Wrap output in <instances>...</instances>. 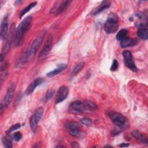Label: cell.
<instances>
[{"label": "cell", "instance_id": "obj_3", "mask_svg": "<svg viewBox=\"0 0 148 148\" xmlns=\"http://www.w3.org/2000/svg\"><path fill=\"white\" fill-rule=\"evenodd\" d=\"M97 105L90 101H76L72 102L69 108V112L72 114L92 112L97 109Z\"/></svg>", "mask_w": 148, "mask_h": 148}, {"label": "cell", "instance_id": "obj_28", "mask_svg": "<svg viewBox=\"0 0 148 148\" xmlns=\"http://www.w3.org/2000/svg\"><path fill=\"white\" fill-rule=\"evenodd\" d=\"M20 127H21V125H20V124H16L13 125V126H12V127L9 128V130H8V132H12V131H15V130H16L20 128Z\"/></svg>", "mask_w": 148, "mask_h": 148}, {"label": "cell", "instance_id": "obj_2", "mask_svg": "<svg viewBox=\"0 0 148 148\" xmlns=\"http://www.w3.org/2000/svg\"><path fill=\"white\" fill-rule=\"evenodd\" d=\"M32 18L31 16L26 17L18 25L13 39V47H19L23 42L24 38L29 29Z\"/></svg>", "mask_w": 148, "mask_h": 148}, {"label": "cell", "instance_id": "obj_13", "mask_svg": "<svg viewBox=\"0 0 148 148\" xmlns=\"http://www.w3.org/2000/svg\"><path fill=\"white\" fill-rule=\"evenodd\" d=\"M44 82V80L43 78H36L35 79L33 82H32L29 86L28 87L27 90H26V94L27 95H30L35 90V89L36 88V87L38 86H39L40 84H42L43 82Z\"/></svg>", "mask_w": 148, "mask_h": 148}, {"label": "cell", "instance_id": "obj_30", "mask_svg": "<svg viewBox=\"0 0 148 148\" xmlns=\"http://www.w3.org/2000/svg\"><path fill=\"white\" fill-rule=\"evenodd\" d=\"M71 146L72 147H77L79 146V144L77 142H72L71 143Z\"/></svg>", "mask_w": 148, "mask_h": 148}, {"label": "cell", "instance_id": "obj_1", "mask_svg": "<svg viewBox=\"0 0 148 148\" xmlns=\"http://www.w3.org/2000/svg\"><path fill=\"white\" fill-rule=\"evenodd\" d=\"M46 33V30L42 31L32 42L31 45L27 48V49L25 51L22 57H21L18 64V66L20 65H23L28 62L35 56L44 39Z\"/></svg>", "mask_w": 148, "mask_h": 148}, {"label": "cell", "instance_id": "obj_9", "mask_svg": "<svg viewBox=\"0 0 148 148\" xmlns=\"http://www.w3.org/2000/svg\"><path fill=\"white\" fill-rule=\"evenodd\" d=\"M53 36L52 35L50 34L47 38V40L43 46V49H42L41 51L39 53V58L40 60H43L45 59L49 53H50L53 45Z\"/></svg>", "mask_w": 148, "mask_h": 148}, {"label": "cell", "instance_id": "obj_17", "mask_svg": "<svg viewBox=\"0 0 148 148\" xmlns=\"http://www.w3.org/2000/svg\"><path fill=\"white\" fill-rule=\"evenodd\" d=\"M109 6H110V3L108 2L103 1L98 8H97L92 11V14L96 15V14L101 13V12L108 9L109 8Z\"/></svg>", "mask_w": 148, "mask_h": 148}, {"label": "cell", "instance_id": "obj_20", "mask_svg": "<svg viewBox=\"0 0 148 148\" xmlns=\"http://www.w3.org/2000/svg\"><path fill=\"white\" fill-rule=\"evenodd\" d=\"M37 5V2H34L31 3L29 5H28L27 7H25L20 13V18H21L25 13H27V12H28L32 8H33L34 7H35L36 5Z\"/></svg>", "mask_w": 148, "mask_h": 148}, {"label": "cell", "instance_id": "obj_6", "mask_svg": "<svg viewBox=\"0 0 148 148\" xmlns=\"http://www.w3.org/2000/svg\"><path fill=\"white\" fill-rule=\"evenodd\" d=\"M15 89L16 86L14 83L10 84V86L8 87L6 94L4 97L1 105V114L2 113L3 110L6 109L10 103L14 94Z\"/></svg>", "mask_w": 148, "mask_h": 148}, {"label": "cell", "instance_id": "obj_11", "mask_svg": "<svg viewBox=\"0 0 148 148\" xmlns=\"http://www.w3.org/2000/svg\"><path fill=\"white\" fill-rule=\"evenodd\" d=\"M138 36L143 40H147L148 38V31L147 24L140 23L139 24L138 29L137 31Z\"/></svg>", "mask_w": 148, "mask_h": 148}, {"label": "cell", "instance_id": "obj_4", "mask_svg": "<svg viewBox=\"0 0 148 148\" xmlns=\"http://www.w3.org/2000/svg\"><path fill=\"white\" fill-rule=\"evenodd\" d=\"M119 28L118 17L114 13H110L104 24V30L108 34L116 32Z\"/></svg>", "mask_w": 148, "mask_h": 148}, {"label": "cell", "instance_id": "obj_8", "mask_svg": "<svg viewBox=\"0 0 148 148\" xmlns=\"http://www.w3.org/2000/svg\"><path fill=\"white\" fill-rule=\"evenodd\" d=\"M123 56L124 64L127 68L134 72L137 71V68L134 61L132 53L128 50H125L123 52Z\"/></svg>", "mask_w": 148, "mask_h": 148}, {"label": "cell", "instance_id": "obj_26", "mask_svg": "<svg viewBox=\"0 0 148 148\" xmlns=\"http://www.w3.org/2000/svg\"><path fill=\"white\" fill-rule=\"evenodd\" d=\"M118 66H119V64L117 61L116 60H114L110 67V71H115L118 68Z\"/></svg>", "mask_w": 148, "mask_h": 148}, {"label": "cell", "instance_id": "obj_27", "mask_svg": "<svg viewBox=\"0 0 148 148\" xmlns=\"http://www.w3.org/2000/svg\"><path fill=\"white\" fill-rule=\"evenodd\" d=\"M22 137L20 132H16L13 134V139L15 141H19Z\"/></svg>", "mask_w": 148, "mask_h": 148}, {"label": "cell", "instance_id": "obj_14", "mask_svg": "<svg viewBox=\"0 0 148 148\" xmlns=\"http://www.w3.org/2000/svg\"><path fill=\"white\" fill-rule=\"evenodd\" d=\"M137 43V40L135 39H133L128 36L122 39L120 41V46L122 48H125L128 47H131L136 45Z\"/></svg>", "mask_w": 148, "mask_h": 148}, {"label": "cell", "instance_id": "obj_22", "mask_svg": "<svg viewBox=\"0 0 148 148\" xmlns=\"http://www.w3.org/2000/svg\"><path fill=\"white\" fill-rule=\"evenodd\" d=\"M128 34V31L126 29H121L116 35V39L117 40L121 41L122 39L125 38L127 36Z\"/></svg>", "mask_w": 148, "mask_h": 148}, {"label": "cell", "instance_id": "obj_24", "mask_svg": "<svg viewBox=\"0 0 148 148\" xmlns=\"http://www.w3.org/2000/svg\"><path fill=\"white\" fill-rule=\"evenodd\" d=\"M71 135L74 137H79L81 135V129H77L75 130L69 131Z\"/></svg>", "mask_w": 148, "mask_h": 148}, {"label": "cell", "instance_id": "obj_7", "mask_svg": "<svg viewBox=\"0 0 148 148\" xmlns=\"http://www.w3.org/2000/svg\"><path fill=\"white\" fill-rule=\"evenodd\" d=\"M43 112H44L43 108L42 107H40L35 111L34 113L33 114V115L31 116L30 119V121H29L30 127L31 130L34 132H35L37 129L38 124L43 116Z\"/></svg>", "mask_w": 148, "mask_h": 148}, {"label": "cell", "instance_id": "obj_5", "mask_svg": "<svg viewBox=\"0 0 148 148\" xmlns=\"http://www.w3.org/2000/svg\"><path fill=\"white\" fill-rule=\"evenodd\" d=\"M108 114L113 124L119 128H124L128 125L127 119L123 114L114 111H109Z\"/></svg>", "mask_w": 148, "mask_h": 148}, {"label": "cell", "instance_id": "obj_29", "mask_svg": "<svg viewBox=\"0 0 148 148\" xmlns=\"http://www.w3.org/2000/svg\"><path fill=\"white\" fill-rule=\"evenodd\" d=\"M54 91L53 90H50L49 91H47L46 96V100H48L49 99L52 98V97L54 95Z\"/></svg>", "mask_w": 148, "mask_h": 148}, {"label": "cell", "instance_id": "obj_32", "mask_svg": "<svg viewBox=\"0 0 148 148\" xmlns=\"http://www.w3.org/2000/svg\"><path fill=\"white\" fill-rule=\"evenodd\" d=\"M64 146H61V145H58L56 146V147H64Z\"/></svg>", "mask_w": 148, "mask_h": 148}, {"label": "cell", "instance_id": "obj_31", "mask_svg": "<svg viewBox=\"0 0 148 148\" xmlns=\"http://www.w3.org/2000/svg\"><path fill=\"white\" fill-rule=\"evenodd\" d=\"M128 146H129V145L127 144V143H122L121 144L119 145V146L121 147H128Z\"/></svg>", "mask_w": 148, "mask_h": 148}, {"label": "cell", "instance_id": "obj_23", "mask_svg": "<svg viewBox=\"0 0 148 148\" xmlns=\"http://www.w3.org/2000/svg\"><path fill=\"white\" fill-rule=\"evenodd\" d=\"M2 143L3 144V146H5V147H7V148H11L12 147V142L10 140V139H9L7 137H3L2 138Z\"/></svg>", "mask_w": 148, "mask_h": 148}, {"label": "cell", "instance_id": "obj_15", "mask_svg": "<svg viewBox=\"0 0 148 148\" xmlns=\"http://www.w3.org/2000/svg\"><path fill=\"white\" fill-rule=\"evenodd\" d=\"M131 134L134 138H135L137 140H138L142 143H143V144L147 143V137L144 133H143L138 130H135L132 132Z\"/></svg>", "mask_w": 148, "mask_h": 148}, {"label": "cell", "instance_id": "obj_25", "mask_svg": "<svg viewBox=\"0 0 148 148\" xmlns=\"http://www.w3.org/2000/svg\"><path fill=\"white\" fill-rule=\"evenodd\" d=\"M80 121L83 124L86 126H90L92 124V121L88 118H82L80 119Z\"/></svg>", "mask_w": 148, "mask_h": 148}, {"label": "cell", "instance_id": "obj_21", "mask_svg": "<svg viewBox=\"0 0 148 148\" xmlns=\"http://www.w3.org/2000/svg\"><path fill=\"white\" fill-rule=\"evenodd\" d=\"M84 62H81L79 63L78 64L76 65V66L73 69L72 72H71V76H74L76 75L80 71V70L84 67Z\"/></svg>", "mask_w": 148, "mask_h": 148}, {"label": "cell", "instance_id": "obj_19", "mask_svg": "<svg viewBox=\"0 0 148 148\" xmlns=\"http://www.w3.org/2000/svg\"><path fill=\"white\" fill-rule=\"evenodd\" d=\"M71 2L70 1H62L60 5L56 8V14H59L62 13L67 8L68 5Z\"/></svg>", "mask_w": 148, "mask_h": 148}, {"label": "cell", "instance_id": "obj_10", "mask_svg": "<svg viewBox=\"0 0 148 148\" xmlns=\"http://www.w3.org/2000/svg\"><path fill=\"white\" fill-rule=\"evenodd\" d=\"M69 94V89L68 87L62 86L60 87L57 91L56 98V103H58L62 102L65 100Z\"/></svg>", "mask_w": 148, "mask_h": 148}, {"label": "cell", "instance_id": "obj_18", "mask_svg": "<svg viewBox=\"0 0 148 148\" xmlns=\"http://www.w3.org/2000/svg\"><path fill=\"white\" fill-rule=\"evenodd\" d=\"M65 127L69 131L75 130H77V129H81L80 124L79 123L75 122V121L67 122L65 124Z\"/></svg>", "mask_w": 148, "mask_h": 148}, {"label": "cell", "instance_id": "obj_16", "mask_svg": "<svg viewBox=\"0 0 148 148\" xmlns=\"http://www.w3.org/2000/svg\"><path fill=\"white\" fill-rule=\"evenodd\" d=\"M66 66H67V65L66 64H61L57 66V68H56L54 70L48 72L46 74V75L49 77H53L56 75H57L58 73H61L62 71H64L66 68Z\"/></svg>", "mask_w": 148, "mask_h": 148}, {"label": "cell", "instance_id": "obj_12", "mask_svg": "<svg viewBox=\"0 0 148 148\" xmlns=\"http://www.w3.org/2000/svg\"><path fill=\"white\" fill-rule=\"evenodd\" d=\"M8 20L6 17H4L1 24V30H0V34L1 38L2 40H6L7 38L8 35Z\"/></svg>", "mask_w": 148, "mask_h": 148}]
</instances>
